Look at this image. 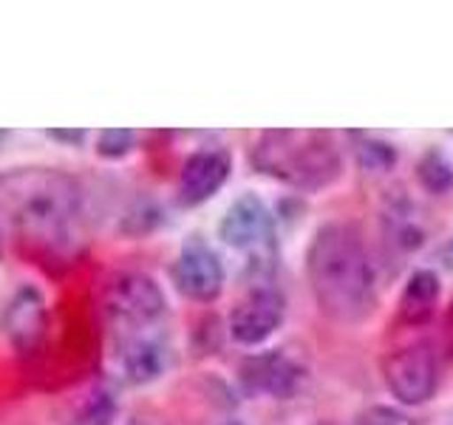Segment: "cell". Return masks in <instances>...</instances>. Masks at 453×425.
<instances>
[{
  "instance_id": "cell-8",
  "label": "cell",
  "mask_w": 453,
  "mask_h": 425,
  "mask_svg": "<svg viewBox=\"0 0 453 425\" xmlns=\"http://www.w3.org/2000/svg\"><path fill=\"white\" fill-rule=\"evenodd\" d=\"M233 159L221 148H204L188 156L179 174V202L184 207H198L216 196L230 179Z\"/></svg>"
},
{
  "instance_id": "cell-6",
  "label": "cell",
  "mask_w": 453,
  "mask_h": 425,
  "mask_svg": "<svg viewBox=\"0 0 453 425\" xmlns=\"http://www.w3.org/2000/svg\"><path fill=\"white\" fill-rule=\"evenodd\" d=\"M287 318V298L275 287H258L244 295L230 312V337L238 346H261L273 337Z\"/></svg>"
},
{
  "instance_id": "cell-3",
  "label": "cell",
  "mask_w": 453,
  "mask_h": 425,
  "mask_svg": "<svg viewBox=\"0 0 453 425\" xmlns=\"http://www.w3.org/2000/svg\"><path fill=\"white\" fill-rule=\"evenodd\" d=\"M252 167L258 174L289 184L295 190H326L340 179L343 159L323 131H264L252 148Z\"/></svg>"
},
{
  "instance_id": "cell-16",
  "label": "cell",
  "mask_w": 453,
  "mask_h": 425,
  "mask_svg": "<svg viewBox=\"0 0 453 425\" xmlns=\"http://www.w3.org/2000/svg\"><path fill=\"white\" fill-rule=\"evenodd\" d=\"M136 145V134L127 131V128H108V131H99L96 136V156L99 159L117 162L125 159L127 153Z\"/></svg>"
},
{
  "instance_id": "cell-5",
  "label": "cell",
  "mask_w": 453,
  "mask_h": 425,
  "mask_svg": "<svg viewBox=\"0 0 453 425\" xmlns=\"http://www.w3.org/2000/svg\"><path fill=\"white\" fill-rule=\"evenodd\" d=\"M382 380L403 406L428 403L439 389L436 352L428 344H408L382 360Z\"/></svg>"
},
{
  "instance_id": "cell-17",
  "label": "cell",
  "mask_w": 453,
  "mask_h": 425,
  "mask_svg": "<svg viewBox=\"0 0 453 425\" xmlns=\"http://www.w3.org/2000/svg\"><path fill=\"white\" fill-rule=\"evenodd\" d=\"M357 425H414L408 420V414H403L400 408L391 406H372L368 411H363Z\"/></svg>"
},
{
  "instance_id": "cell-9",
  "label": "cell",
  "mask_w": 453,
  "mask_h": 425,
  "mask_svg": "<svg viewBox=\"0 0 453 425\" xmlns=\"http://www.w3.org/2000/svg\"><path fill=\"white\" fill-rule=\"evenodd\" d=\"M269 233H273V216H269L264 198L255 193L238 196L219 221V238L233 250L258 247L269 238Z\"/></svg>"
},
{
  "instance_id": "cell-7",
  "label": "cell",
  "mask_w": 453,
  "mask_h": 425,
  "mask_svg": "<svg viewBox=\"0 0 453 425\" xmlns=\"http://www.w3.org/2000/svg\"><path fill=\"white\" fill-rule=\"evenodd\" d=\"M173 281L181 295H188L190 301L198 304H210L216 301L224 290L226 281V269L221 255L204 244L202 238H190L188 244L181 247L179 259L173 264Z\"/></svg>"
},
{
  "instance_id": "cell-14",
  "label": "cell",
  "mask_w": 453,
  "mask_h": 425,
  "mask_svg": "<svg viewBox=\"0 0 453 425\" xmlns=\"http://www.w3.org/2000/svg\"><path fill=\"white\" fill-rule=\"evenodd\" d=\"M417 179L425 190L431 193H448L453 188V167L445 159V153L428 151L417 165Z\"/></svg>"
},
{
  "instance_id": "cell-2",
  "label": "cell",
  "mask_w": 453,
  "mask_h": 425,
  "mask_svg": "<svg viewBox=\"0 0 453 425\" xmlns=\"http://www.w3.org/2000/svg\"><path fill=\"white\" fill-rule=\"evenodd\" d=\"M0 212L26 236L65 244L82 212V188L57 167H14L0 176Z\"/></svg>"
},
{
  "instance_id": "cell-4",
  "label": "cell",
  "mask_w": 453,
  "mask_h": 425,
  "mask_svg": "<svg viewBox=\"0 0 453 425\" xmlns=\"http://www.w3.org/2000/svg\"><path fill=\"white\" fill-rule=\"evenodd\" d=\"M105 315L125 335L153 332L167 315V295L159 281L139 269L117 273L105 287Z\"/></svg>"
},
{
  "instance_id": "cell-1",
  "label": "cell",
  "mask_w": 453,
  "mask_h": 425,
  "mask_svg": "<svg viewBox=\"0 0 453 425\" xmlns=\"http://www.w3.org/2000/svg\"><path fill=\"white\" fill-rule=\"evenodd\" d=\"M306 278L315 304L334 323H363L377 309V275L360 233L329 221L306 247Z\"/></svg>"
},
{
  "instance_id": "cell-22",
  "label": "cell",
  "mask_w": 453,
  "mask_h": 425,
  "mask_svg": "<svg viewBox=\"0 0 453 425\" xmlns=\"http://www.w3.org/2000/svg\"><path fill=\"white\" fill-rule=\"evenodd\" d=\"M0 259H4V236H0Z\"/></svg>"
},
{
  "instance_id": "cell-21",
  "label": "cell",
  "mask_w": 453,
  "mask_h": 425,
  "mask_svg": "<svg viewBox=\"0 0 453 425\" xmlns=\"http://www.w3.org/2000/svg\"><path fill=\"white\" fill-rule=\"evenodd\" d=\"M6 139H9V131H0V148L6 145Z\"/></svg>"
},
{
  "instance_id": "cell-15",
  "label": "cell",
  "mask_w": 453,
  "mask_h": 425,
  "mask_svg": "<svg viewBox=\"0 0 453 425\" xmlns=\"http://www.w3.org/2000/svg\"><path fill=\"white\" fill-rule=\"evenodd\" d=\"M357 162L365 167V170H391L394 162H396V148L388 145V142H382L377 136H360L357 134Z\"/></svg>"
},
{
  "instance_id": "cell-18",
  "label": "cell",
  "mask_w": 453,
  "mask_h": 425,
  "mask_svg": "<svg viewBox=\"0 0 453 425\" xmlns=\"http://www.w3.org/2000/svg\"><path fill=\"white\" fill-rule=\"evenodd\" d=\"M49 139L60 142V145L65 148H80L85 139H88V134L80 131V128H51V131H46Z\"/></svg>"
},
{
  "instance_id": "cell-13",
  "label": "cell",
  "mask_w": 453,
  "mask_h": 425,
  "mask_svg": "<svg viewBox=\"0 0 453 425\" xmlns=\"http://www.w3.org/2000/svg\"><path fill=\"white\" fill-rule=\"evenodd\" d=\"M439 301V278L431 269H417L414 275L408 278L405 292H403V318L411 323H419L425 318H431V312Z\"/></svg>"
},
{
  "instance_id": "cell-23",
  "label": "cell",
  "mask_w": 453,
  "mask_h": 425,
  "mask_svg": "<svg viewBox=\"0 0 453 425\" xmlns=\"http://www.w3.org/2000/svg\"><path fill=\"white\" fill-rule=\"evenodd\" d=\"M233 425H235V422H233Z\"/></svg>"
},
{
  "instance_id": "cell-12",
  "label": "cell",
  "mask_w": 453,
  "mask_h": 425,
  "mask_svg": "<svg viewBox=\"0 0 453 425\" xmlns=\"http://www.w3.org/2000/svg\"><path fill=\"white\" fill-rule=\"evenodd\" d=\"M301 366L289 360L283 352H266L258 358H250L241 366V380L250 391L269 397H289L301 386Z\"/></svg>"
},
{
  "instance_id": "cell-11",
  "label": "cell",
  "mask_w": 453,
  "mask_h": 425,
  "mask_svg": "<svg viewBox=\"0 0 453 425\" xmlns=\"http://www.w3.org/2000/svg\"><path fill=\"white\" fill-rule=\"evenodd\" d=\"M170 349L156 332H139L125 335L119 340V366L127 382L134 386H148V382L159 380L167 368Z\"/></svg>"
},
{
  "instance_id": "cell-20",
  "label": "cell",
  "mask_w": 453,
  "mask_h": 425,
  "mask_svg": "<svg viewBox=\"0 0 453 425\" xmlns=\"http://www.w3.org/2000/svg\"><path fill=\"white\" fill-rule=\"evenodd\" d=\"M445 255H448V261L453 264V238H450V244H448V250H445Z\"/></svg>"
},
{
  "instance_id": "cell-19",
  "label": "cell",
  "mask_w": 453,
  "mask_h": 425,
  "mask_svg": "<svg viewBox=\"0 0 453 425\" xmlns=\"http://www.w3.org/2000/svg\"><path fill=\"white\" fill-rule=\"evenodd\" d=\"M448 337H450V344H453V306L448 312Z\"/></svg>"
},
{
  "instance_id": "cell-10",
  "label": "cell",
  "mask_w": 453,
  "mask_h": 425,
  "mask_svg": "<svg viewBox=\"0 0 453 425\" xmlns=\"http://www.w3.org/2000/svg\"><path fill=\"white\" fill-rule=\"evenodd\" d=\"M0 323H4L9 344L18 352H28L40 344L42 332H46V298L35 283L18 287V292L9 298Z\"/></svg>"
}]
</instances>
